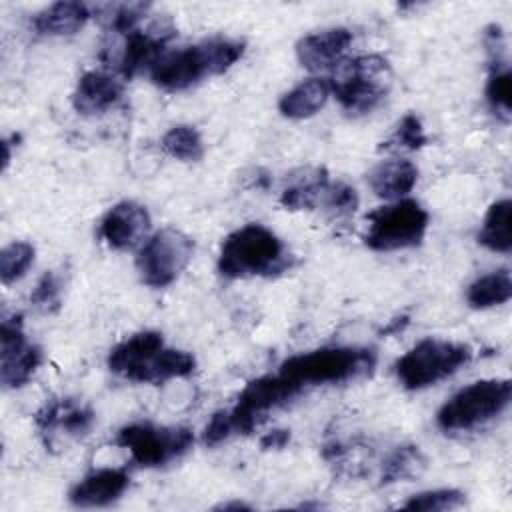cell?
<instances>
[{
	"instance_id": "cell-1",
	"label": "cell",
	"mask_w": 512,
	"mask_h": 512,
	"mask_svg": "<svg viewBox=\"0 0 512 512\" xmlns=\"http://www.w3.org/2000/svg\"><path fill=\"white\" fill-rule=\"evenodd\" d=\"M108 368L132 382L160 384L194 372L196 360L186 350L164 348L156 330H144L116 344L108 354Z\"/></svg>"
},
{
	"instance_id": "cell-2",
	"label": "cell",
	"mask_w": 512,
	"mask_h": 512,
	"mask_svg": "<svg viewBox=\"0 0 512 512\" xmlns=\"http://www.w3.org/2000/svg\"><path fill=\"white\" fill-rule=\"evenodd\" d=\"M244 54V42L224 36L162 54L150 68L152 82L168 92L186 90L206 76L224 74Z\"/></svg>"
},
{
	"instance_id": "cell-3",
	"label": "cell",
	"mask_w": 512,
	"mask_h": 512,
	"mask_svg": "<svg viewBox=\"0 0 512 512\" xmlns=\"http://www.w3.org/2000/svg\"><path fill=\"white\" fill-rule=\"evenodd\" d=\"M288 266L284 242L262 224H246L230 232L218 254V270L226 278L272 276Z\"/></svg>"
},
{
	"instance_id": "cell-4",
	"label": "cell",
	"mask_w": 512,
	"mask_h": 512,
	"mask_svg": "<svg viewBox=\"0 0 512 512\" xmlns=\"http://www.w3.org/2000/svg\"><path fill=\"white\" fill-rule=\"evenodd\" d=\"M328 84L330 94L348 114H366L386 96L392 84V70L388 60L378 54L342 58L332 68Z\"/></svg>"
},
{
	"instance_id": "cell-5",
	"label": "cell",
	"mask_w": 512,
	"mask_h": 512,
	"mask_svg": "<svg viewBox=\"0 0 512 512\" xmlns=\"http://www.w3.org/2000/svg\"><path fill=\"white\" fill-rule=\"evenodd\" d=\"M376 364V354L368 348L332 346L304 354H294L280 364V374L302 388L306 384H336L368 374Z\"/></svg>"
},
{
	"instance_id": "cell-6",
	"label": "cell",
	"mask_w": 512,
	"mask_h": 512,
	"mask_svg": "<svg viewBox=\"0 0 512 512\" xmlns=\"http://www.w3.org/2000/svg\"><path fill=\"white\" fill-rule=\"evenodd\" d=\"M512 384L508 378H488L472 382L450 396L436 414V422L442 430H472L500 412L510 404Z\"/></svg>"
},
{
	"instance_id": "cell-7",
	"label": "cell",
	"mask_w": 512,
	"mask_h": 512,
	"mask_svg": "<svg viewBox=\"0 0 512 512\" xmlns=\"http://www.w3.org/2000/svg\"><path fill=\"white\" fill-rule=\"evenodd\" d=\"M472 348L460 342L424 338L396 362V376L408 390L428 388L468 364Z\"/></svg>"
},
{
	"instance_id": "cell-8",
	"label": "cell",
	"mask_w": 512,
	"mask_h": 512,
	"mask_svg": "<svg viewBox=\"0 0 512 512\" xmlns=\"http://www.w3.org/2000/svg\"><path fill=\"white\" fill-rule=\"evenodd\" d=\"M366 220V246L376 252H392L418 246L428 230L430 216L416 200L404 198L372 210Z\"/></svg>"
},
{
	"instance_id": "cell-9",
	"label": "cell",
	"mask_w": 512,
	"mask_h": 512,
	"mask_svg": "<svg viewBox=\"0 0 512 512\" xmlns=\"http://www.w3.org/2000/svg\"><path fill=\"white\" fill-rule=\"evenodd\" d=\"M116 444L126 448L138 466L154 468L186 454L194 444V434L186 426H156L150 422H136L118 432Z\"/></svg>"
},
{
	"instance_id": "cell-10",
	"label": "cell",
	"mask_w": 512,
	"mask_h": 512,
	"mask_svg": "<svg viewBox=\"0 0 512 512\" xmlns=\"http://www.w3.org/2000/svg\"><path fill=\"white\" fill-rule=\"evenodd\" d=\"M194 242L178 228H162L140 248L136 268L144 284L164 288L172 284L188 266Z\"/></svg>"
},
{
	"instance_id": "cell-11",
	"label": "cell",
	"mask_w": 512,
	"mask_h": 512,
	"mask_svg": "<svg viewBox=\"0 0 512 512\" xmlns=\"http://www.w3.org/2000/svg\"><path fill=\"white\" fill-rule=\"evenodd\" d=\"M300 392L302 386L280 372L250 380L230 408L234 432H252L270 410L286 404Z\"/></svg>"
},
{
	"instance_id": "cell-12",
	"label": "cell",
	"mask_w": 512,
	"mask_h": 512,
	"mask_svg": "<svg viewBox=\"0 0 512 512\" xmlns=\"http://www.w3.org/2000/svg\"><path fill=\"white\" fill-rule=\"evenodd\" d=\"M174 34L170 24H154L148 30L134 28L124 34L122 48L116 56V68L124 78H132L144 68H152L154 62L162 56V48L168 38Z\"/></svg>"
},
{
	"instance_id": "cell-13",
	"label": "cell",
	"mask_w": 512,
	"mask_h": 512,
	"mask_svg": "<svg viewBox=\"0 0 512 512\" xmlns=\"http://www.w3.org/2000/svg\"><path fill=\"white\" fill-rule=\"evenodd\" d=\"M150 230L148 210L132 200L114 204L100 220V238L114 250H130Z\"/></svg>"
},
{
	"instance_id": "cell-14",
	"label": "cell",
	"mask_w": 512,
	"mask_h": 512,
	"mask_svg": "<svg viewBox=\"0 0 512 512\" xmlns=\"http://www.w3.org/2000/svg\"><path fill=\"white\" fill-rule=\"evenodd\" d=\"M350 42L352 32L342 26L312 32L298 40L296 58L310 72L332 70L342 60V54L346 52Z\"/></svg>"
},
{
	"instance_id": "cell-15",
	"label": "cell",
	"mask_w": 512,
	"mask_h": 512,
	"mask_svg": "<svg viewBox=\"0 0 512 512\" xmlns=\"http://www.w3.org/2000/svg\"><path fill=\"white\" fill-rule=\"evenodd\" d=\"M130 476L124 468H100L72 486L68 498L80 508H100L116 502L128 488Z\"/></svg>"
},
{
	"instance_id": "cell-16",
	"label": "cell",
	"mask_w": 512,
	"mask_h": 512,
	"mask_svg": "<svg viewBox=\"0 0 512 512\" xmlns=\"http://www.w3.org/2000/svg\"><path fill=\"white\" fill-rule=\"evenodd\" d=\"M122 92V82L116 76L100 70H90L78 78L76 90L72 94V104L76 112L84 116L102 114L120 102Z\"/></svg>"
},
{
	"instance_id": "cell-17",
	"label": "cell",
	"mask_w": 512,
	"mask_h": 512,
	"mask_svg": "<svg viewBox=\"0 0 512 512\" xmlns=\"http://www.w3.org/2000/svg\"><path fill=\"white\" fill-rule=\"evenodd\" d=\"M416 180L418 168L406 158L384 160L370 172V186L384 200H400L414 188Z\"/></svg>"
},
{
	"instance_id": "cell-18",
	"label": "cell",
	"mask_w": 512,
	"mask_h": 512,
	"mask_svg": "<svg viewBox=\"0 0 512 512\" xmlns=\"http://www.w3.org/2000/svg\"><path fill=\"white\" fill-rule=\"evenodd\" d=\"M88 18L90 10L82 2H54L32 18V26L44 36H70L76 34Z\"/></svg>"
},
{
	"instance_id": "cell-19",
	"label": "cell",
	"mask_w": 512,
	"mask_h": 512,
	"mask_svg": "<svg viewBox=\"0 0 512 512\" xmlns=\"http://www.w3.org/2000/svg\"><path fill=\"white\" fill-rule=\"evenodd\" d=\"M328 96H330V84L326 78H308L280 98L278 110L286 118L304 120L314 116L326 104Z\"/></svg>"
},
{
	"instance_id": "cell-20",
	"label": "cell",
	"mask_w": 512,
	"mask_h": 512,
	"mask_svg": "<svg viewBox=\"0 0 512 512\" xmlns=\"http://www.w3.org/2000/svg\"><path fill=\"white\" fill-rule=\"evenodd\" d=\"M36 422L42 430L64 428L68 434L82 436L92 428L94 412L88 406H80L72 400H50L38 410Z\"/></svg>"
},
{
	"instance_id": "cell-21",
	"label": "cell",
	"mask_w": 512,
	"mask_h": 512,
	"mask_svg": "<svg viewBox=\"0 0 512 512\" xmlns=\"http://www.w3.org/2000/svg\"><path fill=\"white\" fill-rule=\"evenodd\" d=\"M490 56V74L486 82V100L490 108L504 120H510L512 110V72L504 48L488 50Z\"/></svg>"
},
{
	"instance_id": "cell-22",
	"label": "cell",
	"mask_w": 512,
	"mask_h": 512,
	"mask_svg": "<svg viewBox=\"0 0 512 512\" xmlns=\"http://www.w3.org/2000/svg\"><path fill=\"white\" fill-rule=\"evenodd\" d=\"M328 186L330 180L326 170L316 168L306 172L304 178L288 184L280 194V204L288 210H314L320 204L324 206Z\"/></svg>"
},
{
	"instance_id": "cell-23",
	"label": "cell",
	"mask_w": 512,
	"mask_h": 512,
	"mask_svg": "<svg viewBox=\"0 0 512 512\" xmlns=\"http://www.w3.org/2000/svg\"><path fill=\"white\" fill-rule=\"evenodd\" d=\"M42 364V350L28 342L0 352V380L6 388L24 386Z\"/></svg>"
},
{
	"instance_id": "cell-24",
	"label": "cell",
	"mask_w": 512,
	"mask_h": 512,
	"mask_svg": "<svg viewBox=\"0 0 512 512\" xmlns=\"http://www.w3.org/2000/svg\"><path fill=\"white\" fill-rule=\"evenodd\" d=\"M510 216H512V202L508 198L494 202L482 222L478 232V242L492 250V252H510L512 238H510Z\"/></svg>"
},
{
	"instance_id": "cell-25",
	"label": "cell",
	"mask_w": 512,
	"mask_h": 512,
	"mask_svg": "<svg viewBox=\"0 0 512 512\" xmlns=\"http://www.w3.org/2000/svg\"><path fill=\"white\" fill-rule=\"evenodd\" d=\"M510 296H512V278L508 268H500L476 278L466 290V300L472 308H492L508 302Z\"/></svg>"
},
{
	"instance_id": "cell-26",
	"label": "cell",
	"mask_w": 512,
	"mask_h": 512,
	"mask_svg": "<svg viewBox=\"0 0 512 512\" xmlns=\"http://www.w3.org/2000/svg\"><path fill=\"white\" fill-rule=\"evenodd\" d=\"M162 148L168 156H172L176 160H184V162L200 160L204 154V144H202L200 132L188 124L172 126L162 138Z\"/></svg>"
},
{
	"instance_id": "cell-27",
	"label": "cell",
	"mask_w": 512,
	"mask_h": 512,
	"mask_svg": "<svg viewBox=\"0 0 512 512\" xmlns=\"http://www.w3.org/2000/svg\"><path fill=\"white\" fill-rule=\"evenodd\" d=\"M34 246L30 242H12L0 252V278L4 284L20 280L34 262Z\"/></svg>"
},
{
	"instance_id": "cell-28",
	"label": "cell",
	"mask_w": 512,
	"mask_h": 512,
	"mask_svg": "<svg viewBox=\"0 0 512 512\" xmlns=\"http://www.w3.org/2000/svg\"><path fill=\"white\" fill-rule=\"evenodd\" d=\"M422 466H424V458H422L418 446H398L384 462L382 482L388 484V482L410 478V476L418 474V468H422Z\"/></svg>"
},
{
	"instance_id": "cell-29",
	"label": "cell",
	"mask_w": 512,
	"mask_h": 512,
	"mask_svg": "<svg viewBox=\"0 0 512 512\" xmlns=\"http://www.w3.org/2000/svg\"><path fill=\"white\" fill-rule=\"evenodd\" d=\"M464 504V494L456 488H438V490H428L410 496L402 504L404 510H452Z\"/></svg>"
},
{
	"instance_id": "cell-30",
	"label": "cell",
	"mask_w": 512,
	"mask_h": 512,
	"mask_svg": "<svg viewBox=\"0 0 512 512\" xmlns=\"http://www.w3.org/2000/svg\"><path fill=\"white\" fill-rule=\"evenodd\" d=\"M428 142L422 122L414 112H408L402 116V120L396 126L394 136L388 140L386 146H400V148H408V150H418Z\"/></svg>"
},
{
	"instance_id": "cell-31",
	"label": "cell",
	"mask_w": 512,
	"mask_h": 512,
	"mask_svg": "<svg viewBox=\"0 0 512 512\" xmlns=\"http://www.w3.org/2000/svg\"><path fill=\"white\" fill-rule=\"evenodd\" d=\"M60 292H62L60 276L56 272H44L30 294V302L42 310L52 312L60 306Z\"/></svg>"
},
{
	"instance_id": "cell-32",
	"label": "cell",
	"mask_w": 512,
	"mask_h": 512,
	"mask_svg": "<svg viewBox=\"0 0 512 512\" xmlns=\"http://www.w3.org/2000/svg\"><path fill=\"white\" fill-rule=\"evenodd\" d=\"M150 8V4H120L116 8H112V12L108 14V28L114 34H128L134 28H138V22L144 18L146 10Z\"/></svg>"
},
{
	"instance_id": "cell-33",
	"label": "cell",
	"mask_w": 512,
	"mask_h": 512,
	"mask_svg": "<svg viewBox=\"0 0 512 512\" xmlns=\"http://www.w3.org/2000/svg\"><path fill=\"white\" fill-rule=\"evenodd\" d=\"M324 206L336 210L338 214H348L354 212L358 206V194L352 186L346 182H330Z\"/></svg>"
},
{
	"instance_id": "cell-34",
	"label": "cell",
	"mask_w": 512,
	"mask_h": 512,
	"mask_svg": "<svg viewBox=\"0 0 512 512\" xmlns=\"http://www.w3.org/2000/svg\"><path fill=\"white\" fill-rule=\"evenodd\" d=\"M234 432L230 410H218L212 414L210 422L204 428V442L208 446H216L222 440H226Z\"/></svg>"
},
{
	"instance_id": "cell-35",
	"label": "cell",
	"mask_w": 512,
	"mask_h": 512,
	"mask_svg": "<svg viewBox=\"0 0 512 512\" xmlns=\"http://www.w3.org/2000/svg\"><path fill=\"white\" fill-rule=\"evenodd\" d=\"M288 440H290V432L278 428V430H272V432L264 434L260 438V446L264 450H280V448H284L288 444Z\"/></svg>"
},
{
	"instance_id": "cell-36",
	"label": "cell",
	"mask_w": 512,
	"mask_h": 512,
	"mask_svg": "<svg viewBox=\"0 0 512 512\" xmlns=\"http://www.w3.org/2000/svg\"><path fill=\"white\" fill-rule=\"evenodd\" d=\"M218 508H222V510H232V508H236V510H248L250 506H246V504H242V502H228V504H222V506H218Z\"/></svg>"
}]
</instances>
